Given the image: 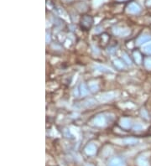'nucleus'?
I'll list each match as a JSON object with an SVG mask.
<instances>
[{
  "label": "nucleus",
  "instance_id": "6e6552de",
  "mask_svg": "<svg viewBox=\"0 0 151 166\" xmlns=\"http://www.w3.org/2000/svg\"><path fill=\"white\" fill-rule=\"evenodd\" d=\"M96 151H97L96 146L92 144H88V145H86V147L85 148V152H86V155H95Z\"/></svg>",
  "mask_w": 151,
  "mask_h": 166
},
{
  "label": "nucleus",
  "instance_id": "aec40b11",
  "mask_svg": "<svg viewBox=\"0 0 151 166\" xmlns=\"http://www.w3.org/2000/svg\"><path fill=\"white\" fill-rule=\"evenodd\" d=\"M123 59L126 60V62H127L128 64H129V65L131 64V60H130L129 57L128 56V55H127V54L123 53Z\"/></svg>",
  "mask_w": 151,
  "mask_h": 166
},
{
  "label": "nucleus",
  "instance_id": "39448f33",
  "mask_svg": "<svg viewBox=\"0 0 151 166\" xmlns=\"http://www.w3.org/2000/svg\"><path fill=\"white\" fill-rule=\"evenodd\" d=\"M123 160L119 157L113 158L108 162L109 166H123Z\"/></svg>",
  "mask_w": 151,
  "mask_h": 166
},
{
  "label": "nucleus",
  "instance_id": "b1692460",
  "mask_svg": "<svg viewBox=\"0 0 151 166\" xmlns=\"http://www.w3.org/2000/svg\"><path fill=\"white\" fill-rule=\"evenodd\" d=\"M85 166H93V165H90V164H86Z\"/></svg>",
  "mask_w": 151,
  "mask_h": 166
},
{
  "label": "nucleus",
  "instance_id": "a878e982",
  "mask_svg": "<svg viewBox=\"0 0 151 166\" xmlns=\"http://www.w3.org/2000/svg\"><path fill=\"white\" fill-rule=\"evenodd\" d=\"M65 1H69V0H65Z\"/></svg>",
  "mask_w": 151,
  "mask_h": 166
},
{
  "label": "nucleus",
  "instance_id": "f8f14e48",
  "mask_svg": "<svg viewBox=\"0 0 151 166\" xmlns=\"http://www.w3.org/2000/svg\"><path fill=\"white\" fill-rule=\"evenodd\" d=\"M80 92H81V95L82 97L88 95V90H87V87L84 83H82L80 85Z\"/></svg>",
  "mask_w": 151,
  "mask_h": 166
},
{
  "label": "nucleus",
  "instance_id": "a211bd4d",
  "mask_svg": "<svg viewBox=\"0 0 151 166\" xmlns=\"http://www.w3.org/2000/svg\"><path fill=\"white\" fill-rule=\"evenodd\" d=\"M83 25H85L86 24V27H89L90 25H91V23H92V19H91V18H89V17H84L83 18Z\"/></svg>",
  "mask_w": 151,
  "mask_h": 166
},
{
  "label": "nucleus",
  "instance_id": "f257e3e1",
  "mask_svg": "<svg viewBox=\"0 0 151 166\" xmlns=\"http://www.w3.org/2000/svg\"><path fill=\"white\" fill-rule=\"evenodd\" d=\"M115 96H116V94L113 91L105 92V93H102V95H100L98 97V100L101 102H108L109 101H112L113 99L115 97Z\"/></svg>",
  "mask_w": 151,
  "mask_h": 166
},
{
  "label": "nucleus",
  "instance_id": "20e7f679",
  "mask_svg": "<svg viewBox=\"0 0 151 166\" xmlns=\"http://www.w3.org/2000/svg\"><path fill=\"white\" fill-rule=\"evenodd\" d=\"M93 122H94V124H95L96 126H97V127H103V126L105 125V123H106V119H105L104 116H102V115H98V116H97V117L94 118Z\"/></svg>",
  "mask_w": 151,
  "mask_h": 166
},
{
  "label": "nucleus",
  "instance_id": "9d476101",
  "mask_svg": "<svg viewBox=\"0 0 151 166\" xmlns=\"http://www.w3.org/2000/svg\"><path fill=\"white\" fill-rule=\"evenodd\" d=\"M120 126L123 128H129L131 127V121L129 118H122L120 120Z\"/></svg>",
  "mask_w": 151,
  "mask_h": 166
},
{
  "label": "nucleus",
  "instance_id": "f3484780",
  "mask_svg": "<svg viewBox=\"0 0 151 166\" xmlns=\"http://www.w3.org/2000/svg\"><path fill=\"white\" fill-rule=\"evenodd\" d=\"M144 66L147 69L151 70V57H148L144 60Z\"/></svg>",
  "mask_w": 151,
  "mask_h": 166
},
{
  "label": "nucleus",
  "instance_id": "9b49d317",
  "mask_svg": "<svg viewBox=\"0 0 151 166\" xmlns=\"http://www.w3.org/2000/svg\"><path fill=\"white\" fill-rule=\"evenodd\" d=\"M88 85H89V88H90V90H91L92 92H96L97 90L99 89L98 84H97V82H96V81H90Z\"/></svg>",
  "mask_w": 151,
  "mask_h": 166
},
{
  "label": "nucleus",
  "instance_id": "4468645a",
  "mask_svg": "<svg viewBox=\"0 0 151 166\" xmlns=\"http://www.w3.org/2000/svg\"><path fill=\"white\" fill-rule=\"evenodd\" d=\"M133 57H134V60H135L136 63L137 64H140L141 61H142V57H141L140 52H138V51L133 52Z\"/></svg>",
  "mask_w": 151,
  "mask_h": 166
},
{
  "label": "nucleus",
  "instance_id": "423d86ee",
  "mask_svg": "<svg viewBox=\"0 0 151 166\" xmlns=\"http://www.w3.org/2000/svg\"><path fill=\"white\" fill-rule=\"evenodd\" d=\"M150 40H151L150 35H148V34H143V35H141V36H140V37L138 38V40H137V41H136V44H138V45H141V44H144V43L148 42V41H150Z\"/></svg>",
  "mask_w": 151,
  "mask_h": 166
},
{
  "label": "nucleus",
  "instance_id": "2eb2a0df",
  "mask_svg": "<svg viewBox=\"0 0 151 166\" xmlns=\"http://www.w3.org/2000/svg\"><path fill=\"white\" fill-rule=\"evenodd\" d=\"M84 104L87 108H91V107H93L94 105H96V101L93 99H89L86 100V101L84 102Z\"/></svg>",
  "mask_w": 151,
  "mask_h": 166
},
{
  "label": "nucleus",
  "instance_id": "4be33fe9",
  "mask_svg": "<svg viewBox=\"0 0 151 166\" xmlns=\"http://www.w3.org/2000/svg\"><path fill=\"white\" fill-rule=\"evenodd\" d=\"M51 40V38H50V35L48 34H46V43H49Z\"/></svg>",
  "mask_w": 151,
  "mask_h": 166
},
{
  "label": "nucleus",
  "instance_id": "6ab92c4d",
  "mask_svg": "<svg viewBox=\"0 0 151 166\" xmlns=\"http://www.w3.org/2000/svg\"><path fill=\"white\" fill-rule=\"evenodd\" d=\"M95 68L97 69L98 71H110V69L105 67H102V66H96Z\"/></svg>",
  "mask_w": 151,
  "mask_h": 166
},
{
  "label": "nucleus",
  "instance_id": "0eeeda50",
  "mask_svg": "<svg viewBox=\"0 0 151 166\" xmlns=\"http://www.w3.org/2000/svg\"><path fill=\"white\" fill-rule=\"evenodd\" d=\"M115 142H119V144H135L138 140L136 138H124V139H122V140H115Z\"/></svg>",
  "mask_w": 151,
  "mask_h": 166
},
{
  "label": "nucleus",
  "instance_id": "393cba45",
  "mask_svg": "<svg viewBox=\"0 0 151 166\" xmlns=\"http://www.w3.org/2000/svg\"><path fill=\"white\" fill-rule=\"evenodd\" d=\"M119 1H124V0H119Z\"/></svg>",
  "mask_w": 151,
  "mask_h": 166
},
{
  "label": "nucleus",
  "instance_id": "ddd939ff",
  "mask_svg": "<svg viewBox=\"0 0 151 166\" xmlns=\"http://www.w3.org/2000/svg\"><path fill=\"white\" fill-rule=\"evenodd\" d=\"M143 51L148 55H150L151 54V42L150 43H148V44H144L142 48Z\"/></svg>",
  "mask_w": 151,
  "mask_h": 166
},
{
  "label": "nucleus",
  "instance_id": "7ed1b4c3",
  "mask_svg": "<svg viewBox=\"0 0 151 166\" xmlns=\"http://www.w3.org/2000/svg\"><path fill=\"white\" fill-rule=\"evenodd\" d=\"M127 11L129 13H133V14H135V13H138L140 11V8L138 4L134 3H130L129 5L128 6L127 8Z\"/></svg>",
  "mask_w": 151,
  "mask_h": 166
},
{
  "label": "nucleus",
  "instance_id": "5701e85b",
  "mask_svg": "<svg viewBox=\"0 0 151 166\" xmlns=\"http://www.w3.org/2000/svg\"><path fill=\"white\" fill-rule=\"evenodd\" d=\"M147 5H148V6H151V0H148V2H147Z\"/></svg>",
  "mask_w": 151,
  "mask_h": 166
},
{
  "label": "nucleus",
  "instance_id": "1a4fd4ad",
  "mask_svg": "<svg viewBox=\"0 0 151 166\" xmlns=\"http://www.w3.org/2000/svg\"><path fill=\"white\" fill-rule=\"evenodd\" d=\"M137 164L139 166H149L148 159L145 156H140L137 159Z\"/></svg>",
  "mask_w": 151,
  "mask_h": 166
},
{
  "label": "nucleus",
  "instance_id": "dca6fc26",
  "mask_svg": "<svg viewBox=\"0 0 151 166\" xmlns=\"http://www.w3.org/2000/svg\"><path fill=\"white\" fill-rule=\"evenodd\" d=\"M114 65H115V67H117L118 69H123V68H124V65H123V62H122L121 60H114Z\"/></svg>",
  "mask_w": 151,
  "mask_h": 166
},
{
  "label": "nucleus",
  "instance_id": "412c9836",
  "mask_svg": "<svg viewBox=\"0 0 151 166\" xmlns=\"http://www.w3.org/2000/svg\"><path fill=\"white\" fill-rule=\"evenodd\" d=\"M142 128H143V126L140 125V123H138V124H136V125L133 127V129H134V130H140V129H142Z\"/></svg>",
  "mask_w": 151,
  "mask_h": 166
},
{
  "label": "nucleus",
  "instance_id": "f03ea898",
  "mask_svg": "<svg viewBox=\"0 0 151 166\" xmlns=\"http://www.w3.org/2000/svg\"><path fill=\"white\" fill-rule=\"evenodd\" d=\"M113 32L114 34L119 35V36H128L130 34V30L129 29H123V28H120V27H114L113 29Z\"/></svg>",
  "mask_w": 151,
  "mask_h": 166
}]
</instances>
